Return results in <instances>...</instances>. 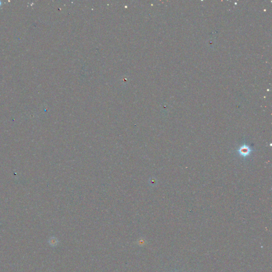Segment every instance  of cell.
<instances>
[{"instance_id":"obj_1","label":"cell","mask_w":272,"mask_h":272,"mask_svg":"<svg viewBox=\"0 0 272 272\" xmlns=\"http://www.w3.org/2000/svg\"><path fill=\"white\" fill-rule=\"evenodd\" d=\"M251 152V148L247 146H244L240 149L239 152L241 156H248Z\"/></svg>"},{"instance_id":"obj_2","label":"cell","mask_w":272,"mask_h":272,"mask_svg":"<svg viewBox=\"0 0 272 272\" xmlns=\"http://www.w3.org/2000/svg\"><path fill=\"white\" fill-rule=\"evenodd\" d=\"M1 2L0 1V5H1Z\"/></svg>"}]
</instances>
